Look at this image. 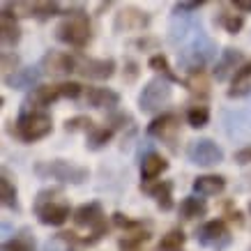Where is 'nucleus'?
Instances as JSON below:
<instances>
[{"label": "nucleus", "instance_id": "nucleus-1", "mask_svg": "<svg viewBox=\"0 0 251 251\" xmlns=\"http://www.w3.org/2000/svg\"><path fill=\"white\" fill-rule=\"evenodd\" d=\"M9 134L23 143H35L39 138H44L51 134L53 129V122H51V115L44 113V111H23L19 113L16 122H7Z\"/></svg>", "mask_w": 251, "mask_h": 251}, {"label": "nucleus", "instance_id": "nucleus-2", "mask_svg": "<svg viewBox=\"0 0 251 251\" xmlns=\"http://www.w3.org/2000/svg\"><path fill=\"white\" fill-rule=\"evenodd\" d=\"M55 37H58V42H62V44H67V46L85 49L92 37L88 14H85L83 9H72V12H67V16H65V19L58 23V28H55Z\"/></svg>", "mask_w": 251, "mask_h": 251}, {"label": "nucleus", "instance_id": "nucleus-3", "mask_svg": "<svg viewBox=\"0 0 251 251\" xmlns=\"http://www.w3.org/2000/svg\"><path fill=\"white\" fill-rule=\"evenodd\" d=\"M35 175L42 180H58V182L81 184L88 180V168L76 166L65 159H51V161H37L35 164Z\"/></svg>", "mask_w": 251, "mask_h": 251}, {"label": "nucleus", "instance_id": "nucleus-4", "mask_svg": "<svg viewBox=\"0 0 251 251\" xmlns=\"http://www.w3.org/2000/svg\"><path fill=\"white\" fill-rule=\"evenodd\" d=\"M214 53H217V44L207 35L198 32V37L177 53V62H180L182 69L194 74V72H203V67L214 58Z\"/></svg>", "mask_w": 251, "mask_h": 251}, {"label": "nucleus", "instance_id": "nucleus-5", "mask_svg": "<svg viewBox=\"0 0 251 251\" xmlns=\"http://www.w3.org/2000/svg\"><path fill=\"white\" fill-rule=\"evenodd\" d=\"M74 224L78 228H90V237L88 240H81L78 237V244H97L101 237L106 235V217H104V210L99 203H85L74 212Z\"/></svg>", "mask_w": 251, "mask_h": 251}, {"label": "nucleus", "instance_id": "nucleus-6", "mask_svg": "<svg viewBox=\"0 0 251 251\" xmlns=\"http://www.w3.org/2000/svg\"><path fill=\"white\" fill-rule=\"evenodd\" d=\"M58 189H44L39 191L35 198V214L44 226H62L69 217V205L67 203H58L53 196H58Z\"/></svg>", "mask_w": 251, "mask_h": 251}, {"label": "nucleus", "instance_id": "nucleus-7", "mask_svg": "<svg viewBox=\"0 0 251 251\" xmlns=\"http://www.w3.org/2000/svg\"><path fill=\"white\" fill-rule=\"evenodd\" d=\"M173 97V88H171V81L166 78H152L148 81L145 88L138 95V108L143 113H154L159 111L161 106H166Z\"/></svg>", "mask_w": 251, "mask_h": 251}, {"label": "nucleus", "instance_id": "nucleus-8", "mask_svg": "<svg viewBox=\"0 0 251 251\" xmlns=\"http://www.w3.org/2000/svg\"><path fill=\"white\" fill-rule=\"evenodd\" d=\"M196 242L207 247V249H214V251L226 249L230 244V230H228V226H226V221L214 219V221L203 224V226L196 230Z\"/></svg>", "mask_w": 251, "mask_h": 251}, {"label": "nucleus", "instance_id": "nucleus-9", "mask_svg": "<svg viewBox=\"0 0 251 251\" xmlns=\"http://www.w3.org/2000/svg\"><path fill=\"white\" fill-rule=\"evenodd\" d=\"M187 157L196 166H217V164L224 161V150L214 141H210V138H198V141L189 143Z\"/></svg>", "mask_w": 251, "mask_h": 251}, {"label": "nucleus", "instance_id": "nucleus-10", "mask_svg": "<svg viewBox=\"0 0 251 251\" xmlns=\"http://www.w3.org/2000/svg\"><path fill=\"white\" fill-rule=\"evenodd\" d=\"M42 69L51 76H67L72 72H78V58L65 51H49L42 58Z\"/></svg>", "mask_w": 251, "mask_h": 251}, {"label": "nucleus", "instance_id": "nucleus-11", "mask_svg": "<svg viewBox=\"0 0 251 251\" xmlns=\"http://www.w3.org/2000/svg\"><path fill=\"white\" fill-rule=\"evenodd\" d=\"M65 95H62V83L58 85H37L35 90L25 97V101H23V111H42V108L51 106L53 101H58V99H62Z\"/></svg>", "mask_w": 251, "mask_h": 251}, {"label": "nucleus", "instance_id": "nucleus-12", "mask_svg": "<svg viewBox=\"0 0 251 251\" xmlns=\"http://www.w3.org/2000/svg\"><path fill=\"white\" fill-rule=\"evenodd\" d=\"M177 131H180V115L175 113H161L148 125V134L154 138H161V141H168L171 148L175 143Z\"/></svg>", "mask_w": 251, "mask_h": 251}, {"label": "nucleus", "instance_id": "nucleus-13", "mask_svg": "<svg viewBox=\"0 0 251 251\" xmlns=\"http://www.w3.org/2000/svg\"><path fill=\"white\" fill-rule=\"evenodd\" d=\"M152 21V16L148 12H141L136 7H125L115 14V21H113V28L118 32H129V30H145L148 25Z\"/></svg>", "mask_w": 251, "mask_h": 251}, {"label": "nucleus", "instance_id": "nucleus-14", "mask_svg": "<svg viewBox=\"0 0 251 251\" xmlns=\"http://www.w3.org/2000/svg\"><path fill=\"white\" fill-rule=\"evenodd\" d=\"M242 62H244V53L240 49H233V46L224 49L217 65H214V78L217 81H226L230 74L235 76L237 72H240V67H242Z\"/></svg>", "mask_w": 251, "mask_h": 251}, {"label": "nucleus", "instance_id": "nucleus-15", "mask_svg": "<svg viewBox=\"0 0 251 251\" xmlns=\"http://www.w3.org/2000/svg\"><path fill=\"white\" fill-rule=\"evenodd\" d=\"M78 74L85 78H111L115 74V60L113 58H101V60H78Z\"/></svg>", "mask_w": 251, "mask_h": 251}, {"label": "nucleus", "instance_id": "nucleus-16", "mask_svg": "<svg viewBox=\"0 0 251 251\" xmlns=\"http://www.w3.org/2000/svg\"><path fill=\"white\" fill-rule=\"evenodd\" d=\"M0 42L5 49H14L21 42V28L16 23V16L7 9H2V14H0Z\"/></svg>", "mask_w": 251, "mask_h": 251}, {"label": "nucleus", "instance_id": "nucleus-17", "mask_svg": "<svg viewBox=\"0 0 251 251\" xmlns=\"http://www.w3.org/2000/svg\"><path fill=\"white\" fill-rule=\"evenodd\" d=\"M39 76H42V69L39 67H23V69H16L14 74H7L5 76V85L12 88V90H28V88H32L37 83Z\"/></svg>", "mask_w": 251, "mask_h": 251}, {"label": "nucleus", "instance_id": "nucleus-18", "mask_svg": "<svg viewBox=\"0 0 251 251\" xmlns=\"http://www.w3.org/2000/svg\"><path fill=\"white\" fill-rule=\"evenodd\" d=\"M83 97L92 108H113L120 104V95L111 88H85Z\"/></svg>", "mask_w": 251, "mask_h": 251}, {"label": "nucleus", "instance_id": "nucleus-19", "mask_svg": "<svg viewBox=\"0 0 251 251\" xmlns=\"http://www.w3.org/2000/svg\"><path fill=\"white\" fill-rule=\"evenodd\" d=\"M168 168V161L157 152H148L141 161V177H143V182H152L157 180L164 171Z\"/></svg>", "mask_w": 251, "mask_h": 251}, {"label": "nucleus", "instance_id": "nucleus-20", "mask_svg": "<svg viewBox=\"0 0 251 251\" xmlns=\"http://www.w3.org/2000/svg\"><path fill=\"white\" fill-rule=\"evenodd\" d=\"M191 187L198 196H217L226 189V180L221 175H198Z\"/></svg>", "mask_w": 251, "mask_h": 251}, {"label": "nucleus", "instance_id": "nucleus-21", "mask_svg": "<svg viewBox=\"0 0 251 251\" xmlns=\"http://www.w3.org/2000/svg\"><path fill=\"white\" fill-rule=\"evenodd\" d=\"M251 92V60L247 65L240 67L233 81H230V90H228V97H244V95H249Z\"/></svg>", "mask_w": 251, "mask_h": 251}, {"label": "nucleus", "instance_id": "nucleus-22", "mask_svg": "<svg viewBox=\"0 0 251 251\" xmlns=\"http://www.w3.org/2000/svg\"><path fill=\"white\" fill-rule=\"evenodd\" d=\"M145 191L157 201L159 210L168 212V210L173 207V196H171V191H173V182H157V184H152V187H145Z\"/></svg>", "mask_w": 251, "mask_h": 251}, {"label": "nucleus", "instance_id": "nucleus-23", "mask_svg": "<svg viewBox=\"0 0 251 251\" xmlns=\"http://www.w3.org/2000/svg\"><path fill=\"white\" fill-rule=\"evenodd\" d=\"M207 212V205L203 198H196V196H187L180 203V217L182 219H198V217H205Z\"/></svg>", "mask_w": 251, "mask_h": 251}, {"label": "nucleus", "instance_id": "nucleus-24", "mask_svg": "<svg viewBox=\"0 0 251 251\" xmlns=\"http://www.w3.org/2000/svg\"><path fill=\"white\" fill-rule=\"evenodd\" d=\"M214 21L219 23V25L228 32V35H237V32L242 30V25H244L242 14H237V12H228V9H221L219 16H217Z\"/></svg>", "mask_w": 251, "mask_h": 251}, {"label": "nucleus", "instance_id": "nucleus-25", "mask_svg": "<svg viewBox=\"0 0 251 251\" xmlns=\"http://www.w3.org/2000/svg\"><path fill=\"white\" fill-rule=\"evenodd\" d=\"M0 198H2V205L9 207V210H19V198H16V187L12 184V180H9L7 175L2 173V177H0Z\"/></svg>", "mask_w": 251, "mask_h": 251}, {"label": "nucleus", "instance_id": "nucleus-26", "mask_svg": "<svg viewBox=\"0 0 251 251\" xmlns=\"http://www.w3.org/2000/svg\"><path fill=\"white\" fill-rule=\"evenodd\" d=\"M184 85L189 88L191 95H196V97H207L210 95V83H207V78L203 72H194L189 74V78L184 81Z\"/></svg>", "mask_w": 251, "mask_h": 251}, {"label": "nucleus", "instance_id": "nucleus-27", "mask_svg": "<svg viewBox=\"0 0 251 251\" xmlns=\"http://www.w3.org/2000/svg\"><path fill=\"white\" fill-rule=\"evenodd\" d=\"M2 251H35V237L30 235V230H21V235L2 244Z\"/></svg>", "mask_w": 251, "mask_h": 251}, {"label": "nucleus", "instance_id": "nucleus-28", "mask_svg": "<svg viewBox=\"0 0 251 251\" xmlns=\"http://www.w3.org/2000/svg\"><path fill=\"white\" fill-rule=\"evenodd\" d=\"M184 233L180 228H173V230H168L166 235L161 237V242H159V247L157 249L159 251H182V247H184Z\"/></svg>", "mask_w": 251, "mask_h": 251}, {"label": "nucleus", "instance_id": "nucleus-29", "mask_svg": "<svg viewBox=\"0 0 251 251\" xmlns=\"http://www.w3.org/2000/svg\"><path fill=\"white\" fill-rule=\"evenodd\" d=\"M187 122H189V127H194V129H203L207 122H210V108L203 106V104L189 106V111H187Z\"/></svg>", "mask_w": 251, "mask_h": 251}, {"label": "nucleus", "instance_id": "nucleus-30", "mask_svg": "<svg viewBox=\"0 0 251 251\" xmlns=\"http://www.w3.org/2000/svg\"><path fill=\"white\" fill-rule=\"evenodd\" d=\"M113 138V127H95V129L88 134V148L90 150H99V148H104Z\"/></svg>", "mask_w": 251, "mask_h": 251}, {"label": "nucleus", "instance_id": "nucleus-31", "mask_svg": "<svg viewBox=\"0 0 251 251\" xmlns=\"http://www.w3.org/2000/svg\"><path fill=\"white\" fill-rule=\"evenodd\" d=\"M150 69H154L157 74H161V78H166L171 83H180V76L171 72V65H168L166 55H161V53L152 55V58H150Z\"/></svg>", "mask_w": 251, "mask_h": 251}, {"label": "nucleus", "instance_id": "nucleus-32", "mask_svg": "<svg viewBox=\"0 0 251 251\" xmlns=\"http://www.w3.org/2000/svg\"><path fill=\"white\" fill-rule=\"evenodd\" d=\"M150 240V233L148 230H136V233H127V235L120 240V251H141V244Z\"/></svg>", "mask_w": 251, "mask_h": 251}, {"label": "nucleus", "instance_id": "nucleus-33", "mask_svg": "<svg viewBox=\"0 0 251 251\" xmlns=\"http://www.w3.org/2000/svg\"><path fill=\"white\" fill-rule=\"evenodd\" d=\"M60 14V5L58 2H49V0H37V2H32V16L39 19V21H46V19H51V16Z\"/></svg>", "mask_w": 251, "mask_h": 251}, {"label": "nucleus", "instance_id": "nucleus-34", "mask_svg": "<svg viewBox=\"0 0 251 251\" xmlns=\"http://www.w3.org/2000/svg\"><path fill=\"white\" fill-rule=\"evenodd\" d=\"M92 131L95 127H92V120L90 118H85V115H76V118H72V120L65 122V131Z\"/></svg>", "mask_w": 251, "mask_h": 251}, {"label": "nucleus", "instance_id": "nucleus-35", "mask_svg": "<svg viewBox=\"0 0 251 251\" xmlns=\"http://www.w3.org/2000/svg\"><path fill=\"white\" fill-rule=\"evenodd\" d=\"M113 224L118 228L127 230V233H136V230H143V224L141 221H131L129 217H125L122 212H115L113 214Z\"/></svg>", "mask_w": 251, "mask_h": 251}, {"label": "nucleus", "instance_id": "nucleus-36", "mask_svg": "<svg viewBox=\"0 0 251 251\" xmlns=\"http://www.w3.org/2000/svg\"><path fill=\"white\" fill-rule=\"evenodd\" d=\"M16 67H19V55L9 53V51H2V69H5V76H7V74H14Z\"/></svg>", "mask_w": 251, "mask_h": 251}, {"label": "nucleus", "instance_id": "nucleus-37", "mask_svg": "<svg viewBox=\"0 0 251 251\" xmlns=\"http://www.w3.org/2000/svg\"><path fill=\"white\" fill-rule=\"evenodd\" d=\"M198 7H203V2H175L173 5V14H184V12H196Z\"/></svg>", "mask_w": 251, "mask_h": 251}, {"label": "nucleus", "instance_id": "nucleus-38", "mask_svg": "<svg viewBox=\"0 0 251 251\" xmlns=\"http://www.w3.org/2000/svg\"><path fill=\"white\" fill-rule=\"evenodd\" d=\"M136 76H138V65L134 60H127L125 62V81L131 83V81H136Z\"/></svg>", "mask_w": 251, "mask_h": 251}, {"label": "nucleus", "instance_id": "nucleus-39", "mask_svg": "<svg viewBox=\"0 0 251 251\" xmlns=\"http://www.w3.org/2000/svg\"><path fill=\"white\" fill-rule=\"evenodd\" d=\"M235 161L237 164H251V148H242V150H237Z\"/></svg>", "mask_w": 251, "mask_h": 251}, {"label": "nucleus", "instance_id": "nucleus-40", "mask_svg": "<svg viewBox=\"0 0 251 251\" xmlns=\"http://www.w3.org/2000/svg\"><path fill=\"white\" fill-rule=\"evenodd\" d=\"M233 7H235L237 12H251V2L249 0H235V2H233Z\"/></svg>", "mask_w": 251, "mask_h": 251}, {"label": "nucleus", "instance_id": "nucleus-41", "mask_svg": "<svg viewBox=\"0 0 251 251\" xmlns=\"http://www.w3.org/2000/svg\"><path fill=\"white\" fill-rule=\"evenodd\" d=\"M136 46L138 49H150V46H157V39H136Z\"/></svg>", "mask_w": 251, "mask_h": 251}, {"label": "nucleus", "instance_id": "nucleus-42", "mask_svg": "<svg viewBox=\"0 0 251 251\" xmlns=\"http://www.w3.org/2000/svg\"><path fill=\"white\" fill-rule=\"evenodd\" d=\"M249 212H251V205H249Z\"/></svg>", "mask_w": 251, "mask_h": 251}]
</instances>
